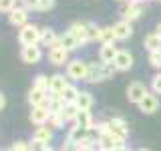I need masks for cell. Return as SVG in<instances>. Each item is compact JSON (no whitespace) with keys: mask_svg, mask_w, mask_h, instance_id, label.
<instances>
[{"mask_svg":"<svg viewBox=\"0 0 161 151\" xmlns=\"http://www.w3.org/2000/svg\"><path fill=\"white\" fill-rule=\"evenodd\" d=\"M111 75H113V64H107V63H91L89 64V75H87V81L93 85L101 83V81H107Z\"/></svg>","mask_w":161,"mask_h":151,"instance_id":"6da1fadb","label":"cell"},{"mask_svg":"<svg viewBox=\"0 0 161 151\" xmlns=\"http://www.w3.org/2000/svg\"><path fill=\"white\" fill-rule=\"evenodd\" d=\"M87 75H89V63H85L80 59H73L67 63V77L69 79L83 81V79H87Z\"/></svg>","mask_w":161,"mask_h":151,"instance_id":"7a4b0ae2","label":"cell"},{"mask_svg":"<svg viewBox=\"0 0 161 151\" xmlns=\"http://www.w3.org/2000/svg\"><path fill=\"white\" fill-rule=\"evenodd\" d=\"M105 125H107V135H111V137H115V139H127L129 125L125 123L123 119L113 117V119L105 121Z\"/></svg>","mask_w":161,"mask_h":151,"instance_id":"3957f363","label":"cell"},{"mask_svg":"<svg viewBox=\"0 0 161 151\" xmlns=\"http://www.w3.org/2000/svg\"><path fill=\"white\" fill-rule=\"evenodd\" d=\"M18 40L20 44H38L40 42V28L34 26V24H24L18 32Z\"/></svg>","mask_w":161,"mask_h":151,"instance_id":"277c9868","label":"cell"},{"mask_svg":"<svg viewBox=\"0 0 161 151\" xmlns=\"http://www.w3.org/2000/svg\"><path fill=\"white\" fill-rule=\"evenodd\" d=\"M69 53L64 47H60V44H54V47L48 48V60L50 64H54V67H63V64L69 63Z\"/></svg>","mask_w":161,"mask_h":151,"instance_id":"5b68a950","label":"cell"},{"mask_svg":"<svg viewBox=\"0 0 161 151\" xmlns=\"http://www.w3.org/2000/svg\"><path fill=\"white\" fill-rule=\"evenodd\" d=\"M20 59L26 64H36L40 59H42V50H40L38 44H24L20 48Z\"/></svg>","mask_w":161,"mask_h":151,"instance_id":"8992f818","label":"cell"},{"mask_svg":"<svg viewBox=\"0 0 161 151\" xmlns=\"http://www.w3.org/2000/svg\"><path fill=\"white\" fill-rule=\"evenodd\" d=\"M137 107L141 113H145V115H151V113H155V111L159 109V95H155V93H147L143 99L137 103Z\"/></svg>","mask_w":161,"mask_h":151,"instance_id":"52a82bcc","label":"cell"},{"mask_svg":"<svg viewBox=\"0 0 161 151\" xmlns=\"http://www.w3.org/2000/svg\"><path fill=\"white\" fill-rule=\"evenodd\" d=\"M133 63H135V59H133V54L129 53L127 48H119V53H117V57H115V63H113V67L117 69V70H131V67H133Z\"/></svg>","mask_w":161,"mask_h":151,"instance_id":"ba28073f","label":"cell"},{"mask_svg":"<svg viewBox=\"0 0 161 151\" xmlns=\"http://www.w3.org/2000/svg\"><path fill=\"white\" fill-rule=\"evenodd\" d=\"M147 93H149L147 87H145V83H141V81H133V83L127 87V99L131 103H135V105H137Z\"/></svg>","mask_w":161,"mask_h":151,"instance_id":"9c48e42d","label":"cell"},{"mask_svg":"<svg viewBox=\"0 0 161 151\" xmlns=\"http://www.w3.org/2000/svg\"><path fill=\"white\" fill-rule=\"evenodd\" d=\"M48 117H50V109L47 105H36V107L30 109V121L34 125H47L48 123Z\"/></svg>","mask_w":161,"mask_h":151,"instance_id":"30bf717a","label":"cell"},{"mask_svg":"<svg viewBox=\"0 0 161 151\" xmlns=\"http://www.w3.org/2000/svg\"><path fill=\"white\" fill-rule=\"evenodd\" d=\"M48 95H50L48 91L38 89V87H34V85H32V89H30V91H28V95H26V99H28L30 107H36V105H47Z\"/></svg>","mask_w":161,"mask_h":151,"instance_id":"8fae6325","label":"cell"},{"mask_svg":"<svg viewBox=\"0 0 161 151\" xmlns=\"http://www.w3.org/2000/svg\"><path fill=\"white\" fill-rule=\"evenodd\" d=\"M8 22L12 24V26L22 28L24 24H28V10H26V8L16 6V8L12 10V12H8Z\"/></svg>","mask_w":161,"mask_h":151,"instance_id":"7c38bea8","label":"cell"},{"mask_svg":"<svg viewBox=\"0 0 161 151\" xmlns=\"http://www.w3.org/2000/svg\"><path fill=\"white\" fill-rule=\"evenodd\" d=\"M141 14H143V8L139 6V2H131L129 0V2L121 8V16H123V20H129V22L131 20H137Z\"/></svg>","mask_w":161,"mask_h":151,"instance_id":"4fadbf2b","label":"cell"},{"mask_svg":"<svg viewBox=\"0 0 161 151\" xmlns=\"http://www.w3.org/2000/svg\"><path fill=\"white\" fill-rule=\"evenodd\" d=\"M117 53H119V48L115 47V42H107V44H101V50H99L101 63L113 64V63H115V57H117Z\"/></svg>","mask_w":161,"mask_h":151,"instance_id":"5bb4252c","label":"cell"},{"mask_svg":"<svg viewBox=\"0 0 161 151\" xmlns=\"http://www.w3.org/2000/svg\"><path fill=\"white\" fill-rule=\"evenodd\" d=\"M69 30L75 34V36H77L80 47H83V44H87V42H91L89 32H87V22H75V24H70V26H69Z\"/></svg>","mask_w":161,"mask_h":151,"instance_id":"9a60e30c","label":"cell"},{"mask_svg":"<svg viewBox=\"0 0 161 151\" xmlns=\"http://www.w3.org/2000/svg\"><path fill=\"white\" fill-rule=\"evenodd\" d=\"M113 30H115L117 40H127L131 34H133V26H131L129 20H119L117 24H113Z\"/></svg>","mask_w":161,"mask_h":151,"instance_id":"2e32d148","label":"cell"},{"mask_svg":"<svg viewBox=\"0 0 161 151\" xmlns=\"http://www.w3.org/2000/svg\"><path fill=\"white\" fill-rule=\"evenodd\" d=\"M58 40H60V36L53 28H40V42L38 44L50 48V47H54V44H58Z\"/></svg>","mask_w":161,"mask_h":151,"instance_id":"e0dca14e","label":"cell"},{"mask_svg":"<svg viewBox=\"0 0 161 151\" xmlns=\"http://www.w3.org/2000/svg\"><path fill=\"white\" fill-rule=\"evenodd\" d=\"M67 85H69V81L64 79V75H60V73H57V75H53L50 77V87H48V93H63L64 89H67Z\"/></svg>","mask_w":161,"mask_h":151,"instance_id":"ac0fdd59","label":"cell"},{"mask_svg":"<svg viewBox=\"0 0 161 151\" xmlns=\"http://www.w3.org/2000/svg\"><path fill=\"white\" fill-rule=\"evenodd\" d=\"M75 125L85 127V129H91V127H93V115H91V111L89 109H79L77 119H75Z\"/></svg>","mask_w":161,"mask_h":151,"instance_id":"d6986e66","label":"cell"},{"mask_svg":"<svg viewBox=\"0 0 161 151\" xmlns=\"http://www.w3.org/2000/svg\"><path fill=\"white\" fill-rule=\"evenodd\" d=\"M58 44L60 47H64L67 50H75V48H79L80 44H79V40H77V36H75L70 30H67V32H63L60 34V40H58Z\"/></svg>","mask_w":161,"mask_h":151,"instance_id":"ffe728a7","label":"cell"},{"mask_svg":"<svg viewBox=\"0 0 161 151\" xmlns=\"http://www.w3.org/2000/svg\"><path fill=\"white\" fill-rule=\"evenodd\" d=\"M145 48L149 50V53H155V50H161V36L157 32H149L145 34V40H143Z\"/></svg>","mask_w":161,"mask_h":151,"instance_id":"44dd1931","label":"cell"},{"mask_svg":"<svg viewBox=\"0 0 161 151\" xmlns=\"http://www.w3.org/2000/svg\"><path fill=\"white\" fill-rule=\"evenodd\" d=\"M89 131H91V129H85V127H79V125H75V127L70 129V133L67 135V139L75 141V143H80L83 139H87L89 135H91Z\"/></svg>","mask_w":161,"mask_h":151,"instance_id":"7402d4cb","label":"cell"},{"mask_svg":"<svg viewBox=\"0 0 161 151\" xmlns=\"http://www.w3.org/2000/svg\"><path fill=\"white\" fill-rule=\"evenodd\" d=\"M79 93H80V91H79L77 87H73V85H67V89H64L63 93H60V97H63L64 105H67V103H77Z\"/></svg>","mask_w":161,"mask_h":151,"instance_id":"603a6c76","label":"cell"},{"mask_svg":"<svg viewBox=\"0 0 161 151\" xmlns=\"http://www.w3.org/2000/svg\"><path fill=\"white\" fill-rule=\"evenodd\" d=\"M32 137H36V139H40V141H44V143L50 145V141H53V131H50V127H47V125H38Z\"/></svg>","mask_w":161,"mask_h":151,"instance_id":"cb8c5ba5","label":"cell"},{"mask_svg":"<svg viewBox=\"0 0 161 151\" xmlns=\"http://www.w3.org/2000/svg\"><path fill=\"white\" fill-rule=\"evenodd\" d=\"M77 107H79V109H89V111H91V107H93V95H91L89 91H80V93H79Z\"/></svg>","mask_w":161,"mask_h":151,"instance_id":"d4e9b609","label":"cell"},{"mask_svg":"<svg viewBox=\"0 0 161 151\" xmlns=\"http://www.w3.org/2000/svg\"><path fill=\"white\" fill-rule=\"evenodd\" d=\"M63 117H64V121H73L75 123V119H77V113H79V107H77V103H67L63 107Z\"/></svg>","mask_w":161,"mask_h":151,"instance_id":"484cf974","label":"cell"},{"mask_svg":"<svg viewBox=\"0 0 161 151\" xmlns=\"http://www.w3.org/2000/svg\"><path fill=\"white\" fill-rule=\"evenodd\" d=\"M115 40H117V36H115L113 26H105V28H101V36H99V42H101V44L115 42Z\"/></svg>","mask_w":161,"mask_h":151,"instance_id":"4316f807","label":"cell"},{"mask_svg":"<svg viewBox=\"0 0 161 151\" xmlns=\"http://www.w3.org/2000/svg\"><path fill=\"white\" fill-rule=\"evenodd\" d=\"M53 8H54V0H36V4H34L36 12H47V10H53Z\"/></svg>","mask_w":161,"mask_h":151,"instance_id":"83f0119b","label":"cell"},{"mask_svg":"<svg viewBox=\"0 0 161 151\" xmlns=\"http://www.w3.org/2000/svg\"><path fill=\"white\" fill-rule=\"evenodd\" d=\"M48 123L53 125L54 129H60L67 121H64V117H63V113H50V117H48Z\"/></svg>","mask_w":161,"mask_h":151,"instance_id":"f1b7e54d","label":"cell"},{"mask_svg":"<svg viewBox=\"0 0 161 151\" xmlns=\"http://www.w3.org/2000/svg\"><path fill=\"white\" fill-rule=\"evenodd\" d=\"M34 87H38V89H44V91H48V87H50V79L47 77V75H36L34 77Z\"/></svg>","mask_w":161,"mask_h":151,"instance_id":"f546056e","label":"cell"},{"mask_svg":"<svg viewBox=\"0 0 161 151\" xmlns=\"http://www.w3.org/2000/svg\"><path fill=\"white\" fill-rule=\"evenodd\" d=\"M87 32H89V38L91 40H99V36H101V26H97L95 22H87Z\"/></svg>","mask_w":161,"mask_h":151,"instance_id":"4dcf8cb0","label":"cell"},{"mask_svg":"<svg viewBox=\"0 0 161 151\" xmlns=\"http://www.w3.org/2000/svg\"><path fill=\"white\" fill-rule=\"evenodd\" d=\"M28 145H30V151H42V149L48 147V143H44V141H40V139H36V137L30 139Z\"/></svg>","mask_w":161,"mask_h":151,"instance_id":"1f68e13d","label":"cell"},{"mask_svg":"<svg viewBox=\"0 0 161 151\" xmlns=\"http://www.w3.org/2000/svg\"><path fill=\"white\" fill-rule=\"evenodd\" d=\"M149 64H151L153 69H161V50L149 53Z\"/></svg>","mask_w":161,"mask_h":151,"instance_id":"d6a6232c","label":"cell"},{"mask_svg":"<svg viewBox=\"0 0 161 151\" xmlns=\"http://www.w3.org/2000/svg\"><path fill=\"white\" fill-rule=\"evenodd\" d=\"M151 91H153L155 95H159V97H161V70L155 75L153 79H151Z\"/></svg>","mask_w":161,"mask_h":151,"instance_id":"836d02e7","label":"cell"},{"mask_svg":"<svg viewBox=\"0 0 161 151\" xmlns=\"http://www.w3.org/2000/svg\"><path fill=\"white\" fill-rule=\"evenodd\" d=\"M16 8V0H0V12H12Z\"/></svg>","mask_w":161,"mask_h":151,"instance_id":"e575fe53","label":"cell"},{"mask_svg":"<svg viewBox=\"0 0 161 151\" xmlns=\"http://www.w3.org/2000/svg\"><path fill=\"white\" fill-rule=\"evenodd\" d=\"M10 151H30V145L24 143V141H14L12 147H10Z\"/></svg>","mask_w":161,"mask_h":151,"instance_id":"d590c367","label":"cell"},{"mask_svg":"<svg viewBox=\"0 0 161 151\" xmlns=\"http://www.w3.org/2000/svg\"><path fill=\"white\" fill-rule=\"evenodd\" d=\"M4 107H6V97H4V95L0 93V111H2Z\"/></svg>","mask_w":161,"mask_h":151,"instance_id":"8d00e7d4","label":"cell"},{"mask_svg":"<svg viewBox=\"0 0 161 151\" xmlns=\"http://www.w3.org/2000/svg\"><path fill=\"white\" fill-rule=\"evenodd\" d=\"M155 32H157V34H159V36H161V22L157 24V26H155Z\"/></svg>","mask_w":161,"mask_h":151,"instance_id":"74e56055","label":"cell"},{"mask_svg":"<svg viewBox=\"0 0 161 151\" xmlns=\"http://www.w3.org/2000/svg\"><path fill=\"white\" fill-rule=\"evenodd\" d=\"M42 151H57V149H53V147H47V149H42Z\"/></svg>","mask_w":161,"mask_h":151,"instance_id":"f35d334b","label":"cell"},{"mask_svg":"<svg viewBox=\"0 0 161 151\" xmlns=\"http://www.w3.org/2000/svg\"><path fill=\"white\" fill-rule=\"evenodd\" d=\"M127 2H129V0H127ZM131 2H143V0H131Z\"/></svg>","mask_w":161,"mask_h":151,"instance_id":"ab89813d","label":"cell"},{"mask_svg":"<svg viewBox=\"0 0 161 151\" xmlns=\"http://www.w3.org/2000/svg\"><path fill=\"white\" fill-rule=\"evenodd\" d=\"M119 151H131V149H127V147H123V149H119Z\"/></svg>","mask_w":161,"mask_h":151,"instance_id":"60d3db41","label":"cell"},{"mask_svg":"<svg viewBox=\"0 0 161 151\" xmlns=\"http://www.w3.org/2000/svg\"><path fill=\"white\" fill-rule=\"evenodd\" d=\"M99 151H111V149H99Z\"/></svg>","mask_w":161,"mask_h":151,"instance_id":"b9f144b4","label":"cell"},{"mask_svg":"<svg viewBox=\"0 0 161 151\" xmlns=\"http://www.w3.org/2000/svg\"><path fill=\"white\" fill-rule=\"evenodd\" d=\"M137 151H149V149H137Z\"/></svg>","mask_w":161,"mask_h":151,"instance_id":"7bdbcfd3","label":"cell"},{"mask_svg":"<svg viewBox=\"0 0 161 151\" xmlns=\"http://www.w3.org/2000/svg\"><path fill=\"white\" fill-rule=\"evenodd\" d=\"M117 2H127V0H117Z\"/></svg>","mask_w":161,"mask_h":151,"instance_id":"ee69618b","label":"cell"},{"mask_svg":"<svg viewBox=\"0 0 161 151\" xmlns=\"http://www.w3.org/2000/svg\"><path fill=\"white\" fill-rule=\"evenodd\" d=\"M0 151H10V149H0Z\"/></svg>","mask_w":161,"mask_h":151,"instance_id":"f6af8a7d","label":"cell"}]
</instances>
